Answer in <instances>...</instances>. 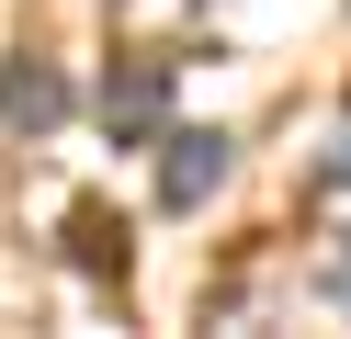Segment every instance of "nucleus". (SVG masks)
<instances>
[{
    "mask_svg": "<svg viewBox=\"0 0 351 339\" xmlns=\"http://www.w3.org/2000/svg\"><path fill=\"white\" fill-rule=\"evenodd\" d=\"M215 181H227V136H215V125H170V136H159V203L193 215Z\"/></svg>",
    "mask_w": 351,
    "mask_h": 339,
    "instance_id": "1",
    "label": "nucleus"
},
{
    "mask_svg": "<svg viewBox=\"0 0 351 339\" xmlns=\"http://www.w3.org/2000/svg\"><path fill=\"white\" fill-rule=\"evenodd\" d=\"M0 125H12V136L69 125V79H57V57H0Z\"/></svg>",
    "mask_w": 351,
    "mask_h": 339,
    "instance_id": "2",
    "label": "nucleus"
},
{
    "mask_svg": "<svg viewBox=\"0 0 351 339\" xmlns=\"http://www.w3.org/2000/svg\"><path fill=\"white\" fill-rule=\"evenodd\" d=\"M159 113H170V57H125L102 79V125L114 136H159Z\"/></svg>",
    "mask_w": 351,
    "mask_h": 339,
    "instance_id": "3",
    "label": "nucleus"
},
{
    "mask_svg": "<svg viewBox=\"0 0 351 339\" xmlns=\"http://www.w3.org/2000/svg\"><path fill=\"white\" fill-rule=\"evenodd\" d=\"M69 260L91 271V283H125L136 238H125V215H114V203H80V215H69Z\"/></svg>",
    "mask_w": 351,
    "mask_h": 339,
    "instance_id": "4",
    "label": "nucleus"
}]
</instances>
